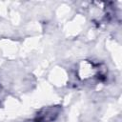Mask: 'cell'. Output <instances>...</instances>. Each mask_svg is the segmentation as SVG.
Segmentation results:
<instances>
[{
    "instance_id": "6da1fadb",
    "label": "cell",
    "mask_w": 122,
    "mask_h": 122,
    "mask_svg": "<svg viewBox=\"0 0 122 122\" xmlns=\"http://www.w3.org/2000/svg\"><path fill=\"white\" fill-rule=\"evenodd\" d=\"M59 108H48L46 110H43L37 114L35 121L36 122H51L55 119V117L58 115Z\"/></svg>"
}]
</instances>
